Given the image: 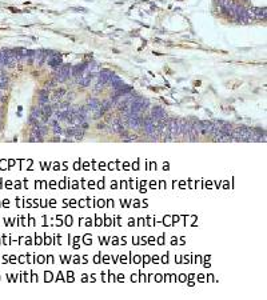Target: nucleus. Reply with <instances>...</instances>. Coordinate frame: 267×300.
<instances>
[{
    "instance_id": "1",
    "label": "nucleus",
    "mask_w": 267,
    "mask_h": 300,
    "mask_svg": "<svg viewBox=\"0 0 267 300\" xmlns=\"http://www.w3.org/2000/svg\"><path fill=\"white\" fill-rule=\"evenodd\" d=\"M71 76V64H62L60 67L53 69V79L57 83H64Z\"/></svg>"
},
{
    "instance_id": "2",
    "label": "nucleus",
    "mask_w": 267,
    "mask_h": 300,
    "mask_svg": "<svg viewBox=\"0 0 267 300\" xmlns=\"http://www.w3.org/2000/svg\"><path fill=\"white\" fill-rule=\"evenodd\" d=\"M87 66H88V62H84V63L77 64V66L71 67V76L79 77L80 75H83V73L87 71Z\"/></svg>"
},
{
    "instance_id": "3",
    "label": "nucleus",
    "mask_w": 267,
    "mask_h": 300,
    "mask_svg": "<svg viewBox=\"0 0 267 300\" xmlns=\"http://www.w3.org/2000/svg\"><path fill=\"white\" fill-rule=\"evenodd\" d=\"M254 13V20H266V8H258V7H251L250 8Z\"/></svg>"
},
{
    "instance_id": "4",
    "label": "nucleus",
    "mask_w": 267,
    "mask_h": 300,
    "mask_svg": "<svg viewBox=\"0 0 267 300\" xmlns=\"http://www.w3.org/2000/svg\"><path fill=\"white\" fill-rule=\"evenodd\" d=\"M8 87V77L0 73V89H5Z\"/></svg>"
},
{
    "instance_id": "5",
    "label": "nucleus",
    "mask_w": 267,
    "mask_h": 300,
    "mask_svg": "<svg viewBox=\"0 0 267 300\" xmlns=\"http://www.w3.org/2000/svg\"><path fill=\"white\" fill-rule=\"evenodd\" d=\"M98 128H99V130H103V128H104V124H98Z\"/></svg>"
}]
</instances>
